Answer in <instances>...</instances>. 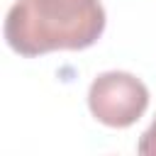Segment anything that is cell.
<instances>
[{"mask_svg":"<svg viewBox=\"0 0 156 156\" xmlns=\"http://www.w3.org/2000/svg\"><path fill=\"white\" fill-rule=\"evenodd\" d=\"M88 107L105 127H132L149 107V88L127 71L100 73L88 90Z\"/></svg>","mask_w":156,"mask_h":156,"instance_id":"cell-2","label":"cell"},{"mask_svg":"<svg viewBox=\"0 0 156 156\" xmlns=\"http://www.w3.org/2000/svg\"><path fill=\"white\" fill-rule=\"evenodd\" d=\"M102 32L100 0H17L5 17V41L22 56L88 49Z\"/></svg>","mask_w":156,"mask_h":156,"instance_id":"cell-1","label":"cell"},{"mask_svg":"<svg viewBox=\"0 0 156 156\" xmlns=\"http://www.w3.org/2000/svg\"><path fill=\"white\" fill-rule=\"evenodd\" d=\"M136 151L144 154V156H156V119L151 122V127L141 134L139 144H136Z\"/></svg>","mask_w":156,"mask_h":156,"instance_id":"cell-3","label":"cell"}]
</instances>
